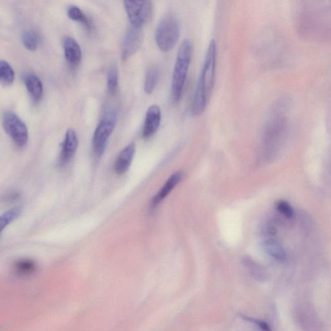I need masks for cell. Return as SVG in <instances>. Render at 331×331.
<instances>
[{
  "label": "cell",
  "mask_w": 331,
  "mask_h": 331,
  "mask_svg": "<svg viewBox=\"0 0 331 331\" xmlns=\"http://www.w3.org/2000/svg\"><path fill=\"white\" fill-rule=\"evenodd\" d=\"M217 55V44L216 40L212 39L209 44L191 102L190 113L193 116L201 115L204 113L212 95L215 86Z\"/></svg>",
  "instance_id": "cell-1"
},
{
  "label": "cell",
  "mask_w": 331,
  "mask_h": 331,
  "mask_svg": "<svg viewBox=\"0 0 331 331\" xmlns=\"http://www.w3.org/2000/svg\"><path fill=\"white\" fill-rule=\"evenodd\" d=\"M193 44L186 39L181 44L177 54L171 80V94L174 103L180 101L192 58Z\"/></svg>",
  "instance_id": "cell-2"
},
{
  "label": "cell",
  "mask_w": 331,
  "mask_h": 331,
  "mask_svg": "<svg viewBox=\"0 0 331 331\" xmlns=\"http://www.w3.org/2000/svg\"><path fill=\"white\" fill-rule=\"evenodd\" d=\"M181 33V25L173 14H168L157 26L155 38L157 46L162 52L167 53L178 43Z\"/></svg>",
  "instance_id": "cell-3"
},
{
  "label": "cell",
  "mask_w": 331,
  "mask_h": 331,
  "mask_svg": "<svg viewBox=\"0 0 331 331\" xmlns=\"http://www.w3.org/2000/svg\"><path fill=\"white\" fill-rule=\"evenodd\" d=\"M118 123V112L115 109H107L103 118L97 125L93 136V148L94 155L101 158L105 152L109 138Z\"/></svg>",
  "instance_id": "cell-4"
},
{
  "label": "cell",
  "mask_w": 331,
  "mask_h": 331,
  "mask_svg": "<svg viewBox=\"0 0 331 331\" xmlns=\"http://www.w3.org/2000/svg\"><path fill=\"white\" fill-rule=\"evenodd\" d=\"M2 123L5 131L17 146L24 148L27 145L29 141L28 128L18 114L11 111H4Z\"/></svg>",
  "instance_id": "cell-5"
},
{
  "label": "cell",
  "mask_w": 331,
  "mask_h": 331,
  "mask_svg": "<svg viewBox=\"0 0 331 331\" xmlns=\"http://www.w3.org/2000/svg\"><path fill=\"white\" fill-rule=\"evenodd\" d=\"M124 7L131 26L142 29L150 21L153 12L151 1H124Z\"/></svg>",
  "instance_id": "cell-6"
},
{
  "label": "cell",
  "mask_w": 331,
  "mask_h": 331,
  "mask_svg": "<svg viewBox=\"0 0 331 331\" xmlns=\"http://www.w3.org/2000/svg\"><path fill=\"white\" fill-rule=\"evenodd\" d=\"M143 41V32L142 29L133 26L128 27L122 42L121 56L123 61H126L133 55L140 48Z\"/></svg>",
  "instance_id": "cell-7"
},
{
  "label": "cell",
  "mask_w": 331,
  "mask_h": 331,
  "mask_svg": "<svg viewBox=\"0 0 331 331\" xmlns=\"http://www.w3.org/2000/svg\"><path fill=\"white\" fill-rule=\"evenodd\" d=\"M79 146V138L74 129L69 128L66 131L62 143L59 163L62 166H66L74 158Z\"/></svg>",
  "instance_id": "cell-8"
},
{
  "label": "cell",
  "mask_w": 331,
  "mask_h": 331,
  "mask_svg": "<svg viewBox=\"0 0 331 331\" xmlns=\"http://www.w3.org/2000/svg\"><path fill=\"white\" fill-rule=\"evenodd\" d=\"M161 110L158 105L149 107L146 113L143 128L144 138H151L158 131L161 122Z\"/></svg>",
  "instance_id": "cell-9"
},
{
  "label": "cell",
  "mask_w": 331,
  "mask_h": 331,
  "mask_svg": "<svg viewBox=\"0 0 331 331\" xmlns=\"http://www.w3.org/2000/svg\"><path fill=\"white\" fill-rule=\"evenodd\" d=\"M62 44L67 62L71 66H79L82 56V49L79 42L73 37L68 35L64 37Z\"/></svg>",
  "instance_id": "cell-10"
},
{
  "label": "cell",
  "mask_w": 331,
  "mask_h": 331,
  "mask_svg": "<svg viewBox=\"0 0 331 331\" xmlns=\"http://www.w3.org/2000/svg\"><path fill=\"white\" fill-rule=\"evenodd\" d=\"M135 144L132 143L119 153L114 164V171L116 173L123 175L128 171L135 156Z\"/></svg>",
  "instance_id": "cell-11"
},
{
  "label": "cell",
  "mask_w": 331,
  "mask_h": 331,
  "mask_svg": "<svg viewBox=\"0 0 331 331\" xmlns=\"http://www.w3.org/2000/svg\"><path fill=\"white\" fill-rule=\"evenodd\" d=\"M23 81L32 100L41 101L44 94V85L41 78L35 73L29 72L24 74Z\"/></svg>",
  "instance_id": "cell-12"
},
{
  "label": "cell",
  "mask_w": 331,
  "mask_h": 331,
  "mask_svg": "<svg viewBox=\"0 0 331 331\" xmlns=\"http://www.w3.org/2000/svg\"><path fill=\"white\" fill-rule=\"evenodd\" d=\"M183 178L184 173L183 171H179L172 174L166 181L160 191L154 197L152 201H151V205L152 206L158 205L161 201H163L170 193L171 191L176 187V186L183 180Z\"/></svg>",
  "instance_id": "cell-13"
},
{
  "label": "cell",
  "mask_w": 331,
  "mask_h": 331,
  "mask_svg": "<svg viewBox=\"0 0 331 331\" xmlns=\"http://www.w3.org/2000/svg\"><path fill=\"white\" fill-rule=\"evenodd\" d=\"M262 247L265 252L278 260H283L286 257L284 248L277 241L269 239L264 241Z\"/></svg>",
  "instance_id": "cell-14"
},
{
  "label": "cell",
  "mask_w": 331,
  "mask_h": 331,
  "mask_svg": "<svg viewBox=\"0 0 331 331\" xmlns=\"http://www.w3.org/2000/svg\"><path fill=\"white\" fill-rule=\"evenodd\" d=\"M159 77L160 70L158 67L153 66L148 69L144 84V91L146 94H150L153 93L158 85Z\"/></svg>",
  "instance_id": "cell-15"
},
{
  "label": "cell",
  "mask_w": 331,
  "mask_h": 331,
  "mask_svg": "<svg viewBox=\"0 0 331 331\" xmlns=\"http://www.w3.org/2000/svg\"><path fill=\"white\" fill-rule=\"evenodd\" d=\"M69 18L79 23L84 24L89 30L92 29V24L82 10L75 5L69 6L67 11Z\"/></svg>",
  "instance_id": "cell-16"
},
{
  "label": "cell",
  "mask_w": 331,
  "mask_h": 331,
  "mask_svg": "<svg viewBox=\"0 0 331 331\" xmlns=\"http://www.w3.org/2000/svg\"><path fill=\"white\" fill-rule=\"evenodd\" d=\"M119 86V70L115 63L109 65L107 72V87L108 92L113 95L116 93Z\"/></svg>",
  "instance_id": "cell-17"
},
{
  "label": "cell",
  "mask_w": 331,
  "mask_h": 331,
  "mask_svg": "<svg viewBox=\"0 0 331 331\" xmlns=\"http://www.w3.org/2000/svg\"><path fill=\"white\" fill-rule=\"evenodd\" d=\"M15 73L11 65L8 62L0 61V82L5 86L11 85L14 81Z\"/></svg>",
  "instance_id": "cell-18"
},
{
  "label": "cell",
  "mask_w": 331,
  "mask_h": 331,
  "mask_svg": "<svg viewBox=\"0 0 331 331\" xmlns=\"http://www.w3.org/2000/svg\"><path fill=\"white\" fill-rule=\"evenodd\" d=\"M22 44L29 51H34L38 48L40 38L38 34L32 30L27 29L22 32Z\"/></svg>",
  "instance_id": "cell-19"
},
{
  "label": "cell",
  "mask_w": 331,
  "mask_h": 331,
  "mask_svg": "<svg viewBox=\"0 0 331 331\" xmlns=\"http://www.w3.org/2000/svg\"><path fill=\"white\" fill-rule=\"evenodd\" d=\"M22 212L21 208L17 207L11 209L6 213L2 214L0 218V226H1V231H4V229L9 226L10 224L13 222L14 220L18 219Z\"/></svg>",
  "instance_id": "cell-20"
},
{
  "label": "cell",
  "mask_w": 331,
  "mask_h": 331,
  "mask_svg": "<svg viewBox=\"0 0 331 331\" xmlns=\"http://www.w3.org/2000/svg\"><path fill=\"white\" fill-rule=\"evenodd\" d=\"M276 208L281 215L287 219L293 218L295 214L292 206L285 201H279L276 204Z\"/></svg>",
  "instance_id": "cell-21"
}]
</instances>
